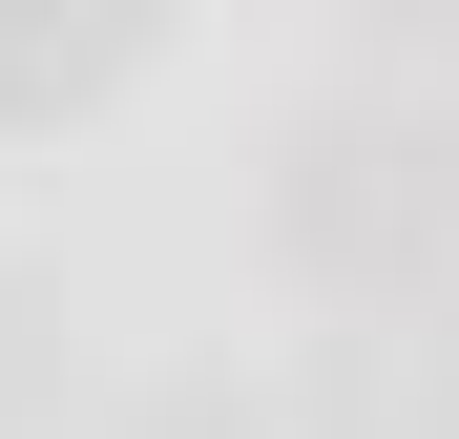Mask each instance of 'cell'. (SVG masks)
I'll return each mask as SVG.
<instances>
[{"label": "cell", "mask_w": 459, "mask_h": 439, "mask_svg": "<svg viewBox=\"0 0 459 439\" xmlns=\"http://www.w3.org/2000/svg\"><path fill=\"white\" fill-rule=\"evenodd\" d=\"M272 251L355 314L459 293V105H314L272 168Z\"/></svg>", "instance_id": "6da1fadb"}, {"label": "cell", "mask_w": 459, "mask_h": 439, "mask_svg": "<svg viewBox=\"0 0 459 439\" xmlns=\"http://www.w3.org/2000/svg\"><path fill=\"white\" fill-rule=\"evenodd\" d=\"M42 398H63V356H42V293H22V272H0V439H22Z\"/></svg>", "instance_id": "3957f363"}, {"label": "cell", "mask_w": 459, "mask_h": 439, "mask_svg": "<svg viewBox=\"0 0 459 439\" xmlns=\"http://www.w3.org/2000/svg\"><path fill=\"white\" fill-rule=\"evenodd\" d=\"M126 439H251V398H230V377H146V398H126Z\"/></svg>", "instance_id": "277c9868"}, {"label": "cell", "mask_w": 459, "mask_h": 439, "mask_svg": "<svg viewBox=\"0 0 459 439\" xmlns=\"http://www.w3.org/2000/svg\"><path fill=\"white\" fill-rule=\"evenodd\" d=\"M146 63V0H0V126H84Z\"/></svg>", "instance_id": "7a4b0ae2"}, {"label": "cell", "mask_w": 459, "mask_h": 439, "mask_svg": "<svg viewBox=\"0 0 459 439\" xmlns=\"http://www.w3.org/2000/svg\"><path fill=\"white\" fill-rule=\"evenodd\" d=\"M376 22H459V0H376Z\"/></svg>", "instance_id": "5b68a950"}]
</instances>
